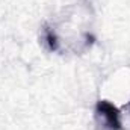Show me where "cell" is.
<instances>
[{
    "instance_id": "6da1fadb",
    "label": "cell",
    "mask_w": 130,
    "mask_h": 130,
    "mask_svg": "<svg viewBox=\"0 0 130 130\" xmlns=\"http://www.w3.org/2000/svg\"><path fill=\"white\" fill-rule=\"evenodd\" d=\"M94 117L98 130H123L120 109L107 100L97 101Z\"/></svg>"
},
{
    "instance_id": "7a4b0ae2",
    "label": "cell",
    "mask_w": 130,
    "mask_h": 130,
    "mask_svg": "<svg viewBox=\"0 0 130 130\" xmlns=\"http://www.w3.org/2000/svg\"><path fill=\"white\" fill-rule=\"evenodd\" d=\"M44 39L48 44V48L50 50H58V38H56V35L52 32L50 29H45L44 30Z\"/></svg>"
},
{
    "instance_id": "3957f363",
    "label": "cell",
    "mask_w": 130,
    "mask_h": 130,
    "mask_svg": "<svg viewBox=\"0 0 130 130\" xmlns=\"http://www.w3.org/2000/svg\"><path fill=\"white\" fill-rule=\"evenodd\" d=\"M129 107H130V104H129Z\"/></svg>"
}]
</instances>
